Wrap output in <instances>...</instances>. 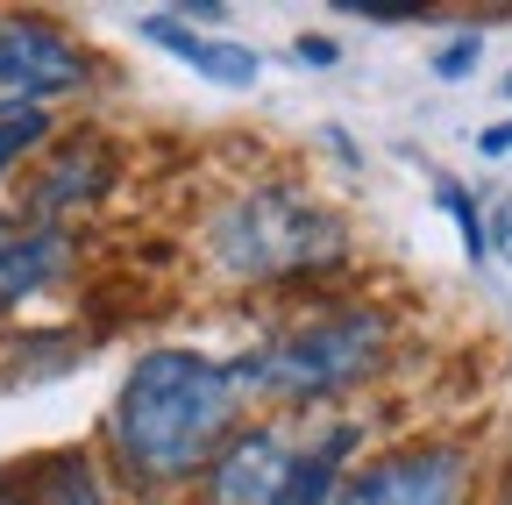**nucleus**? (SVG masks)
<instances>
[{"label":"nucleus","instance_id":"nucleus-1","mask_svg":"<svg viewBox=\"0 0 512 505\" xmlns=\"http://www.w3.org/2000/svg\"><path fill=\"white\" fill-rule=\"evenodd\" d=\"M235 420H242L235 363H221L207 349H185V342H164V349H143L128 363L114 413H107V441L136 484L171 491V484L207 477V463L235 434Z\"/></svg>","mask_w":512,"mask_h":505},{"label":"nucleus","instance_id":"nucleus-11","mask_svg":"<svg viewBox=\"0 0 512 505\" xmlns=\"http://www.w3.org/2000/svg\"><path fill=\"white\" fill-rule=\"evenodd\" d=\"M72 264V242L57 228H29V235H0V306H22L36 292H50Z\"/></svg>","mask_w":512,"mask_h":505},{"label":"nucleus","instance_id":"nucleus-18","mask_svg":"<svg viewBox=\"0 0 512 505\" xmlns=\"http://www.w3.org/2000/svg\"><path fill=\"white\" fill-rule=\"evenodd\" d=\"M484 228H491V249H498L505 264H512V200H505L498 214H484Z\"/></svg>","mask_w":512,"mask_h":505},{"label":"nucleus","instance_id":"nucleus-12","mask_svg":"<svg viewBox=\"0 0 512 505\" xmlns=\"http://www.w3.org/2000/svg\"><path fill=\"white\" fill-rule=\"evenodd\" d=\"M57 136V121H50V107H22V114H0V178H8L29 150H43Z\"/></svg>","mask_w":512,"mask_h":505},{"label":"nucleus","instance_id":"nucleus-14","mask_svg":"<svg viewBox=\"0 0 512 505\" xmlns=\"http://www.w3.org/2000/svg\"><path fill=\"white\" fill-rule=\"evenodd\" d=\"M477 57H484V36H477V29L448 36V43L434 50V79H448V86H456V79H470V72H477Z\"/></svg>","mask_w":512,"mask_h":505},{"label":"nucleus","instance_id":"nucleus-6","mask_svg":"<svg viewBox=\"0 0 512 505\" xmlns=\"http://www.w3.org/2000/svg\"><path fill=\"white\" fill-rule=\"evenodd\" d=\"M292 456H299V441L285 427H235L214 449L200 491H207V505H271L285 470H292Z\"/></svg>","mask_w":512,"mask_h":505},{"label":"nucleus","instance_id":"nucleus-16","mask_svg":"<svg viewBox=\"0 0 512 505\" xmlns=\"http://www.w3.org/2000/svg\"><path fill=\"white\" fill-rule=\"evenodd\" d=\"M171 22H185V29H221L228 22V0H178V8H171Z\"/></svg>","mask_w":512,"mask_h":505},{"label":"nucleus","instance_id":"nucleus-8","mask_svg":"<svg viewBox=\"0 0 512 505\" xmlns=\"http://www.w3.org/2000/svg\"><path fill=\"white\" fill-rule=\"evenodd\" d=\"M363 449V427L356 420H342V427H328L313 441V449H299L292 456V470H285V484H278V498L271 505H328L335 491H342V477H349V456Z\"/></svg>","mask_w":512,"mask_h":505},{"label":"nucleus","instance_id":"nucleus-19","mask_svg":"<svg viewBox=\"0 0 512 505\" xmlns=\"http://www.w3.org/2000/svg\"><path fill=\"white\" fill-rule=\"evenodd\" d=\"M477 157H512V121H498V129L477 136Z\"/></svg>","mask_w":512,"mask_h":505},{"label":"nucleus","instance_id":"nucleus-3","mask_svg":"<svg viewBox=\"0 0 512 505\" xmlns=\"http://www.w3.org/2000/svg\"><path fill=\"white\" fill-rule=\"evenodd\" d=\"M392 342H399L392 313L377 299H349V306H328L313 321H299L271 349L235 356V385L271 399V406H320V399L356 392L363 377H377L392 363Z\"/></svg>","mask_w":512,"mask_h":505},{"label":"nucleus","instance_id":"nucleus-7","mask_svg":"<svg viewBox=\"0 0 512 505\" xmlns=\"http://www.w3.org/2000/svg\"><path fill=\"white\" fill-rule=\"evenodd\" d=\"M143 36H150L157 50H171L178 65H192L200 79L235 86V93H249V86H256V72H264V57H256L249 43H228V36H207V29H185V22H171V15H150V22H143Z\"/></svg>","mask_w":512,"mask_h":505},{"label":"nucleus","instance_id":"nucleus-15","mask_svg":"<svg viewBox=\"0 0 512 505\" xmlns=\"http://www.w3.org/2000/svg\"><path fill=\"white\" fill-rule=\"evenodd\" d=\"M342 15L356 22H377V29H392V22H427V0H335Z\"/></svg>","mask_w":512,"mask_h":505},{"label":"nucleus","instance_id":"nucleus-10","mask_svg":"<svg viewBox=\"0 0 512 505\" xmlns=\"http://www.w3.org/2000/svg\"><path fill=\"white\" fill-rule=\"evenodd\" d=\"M107 178H114V157H107L100 143H79L57 171H43V178L29 185V214H43V221H72V214H86V207L107 193Z\"/></svg>","mask_w":512,"mask_h":505},{"label":"nucleus","instance_id":"nucleus-4","mask_svg":"<svg viewBox=\"0 0 512 505\" xmlns=\"http://www.w3.org/2000/svg\"><path fill=\"white\" fill-rule=\"evenodd\" d=\"M470 484H477L470 441L420 434V441L370 456L363 470H349L328 505H470Z\"/></svg>","mask_w":512,"mask_h":505},{"label":"nucleus","instance_id":"nucleus-9","mask_svg":"<svg viewBox=\"0 0 512 505\" xmlns=\"http://www.w3.org/2000/svg\"><path fill=\"white\" fill-rule=\"evenodd\" d=\"M8 505H107V484L86 449L36 456L22 477H8Z\"/></svg>","mask_w":512,"mask_h":505},{"label":"nucleus","instance_id":"nucleus-20","mask_svg":"<svg viewBox=\"0 0 512 505\" xmlns=\"http://www.w3.org/2000/svg\"><path fill=\"white\" fill-rule=\"evenodd\" d=\"M505 93H512V79H505Z\"/></svg>","mask_w":512,"mask_h":505},{"label":"nucleus","instance_id":"nucleus-13","mask_svg":"<svg viewBox=\"0 0 512 505\" xmlns=\"http://www.w3.org/2000/svg\"><path fill=\"white\" fill-rule=\"evenodd\" d=\"M434 200H441V214H448V221L463 228V257H470V264H484V257H491V228H484V207L470 200V185L441 178V185H434Z\"/></svg>","mask_w":512,"mask_h":505},{"label":"nucleus","instance_id":"nucleus-2","mask_svg":"<svg viewBox=\"0 0 512 505\" xmlns=\"http://www.w3.org/2000/svg\"><path fill=\"white\" fill-rule=\"evenodd\" d=\"M200 242L228 285H292L349 257V221L292 178H256L207 214Z\"/></svg>","mask_w":512,"mask_h":505},{"label":"nucleus","instance_id":"nucleus-5","mask_svg":"<svg viewBox=\"0 0 512 505\" xmlns=\"http://www.w3.org/2000/svg\"><path fill=\"white\" fill-rule=\"evenodd\" d=\"M93 79V57L79 36H64L43 15H0V114L72 100Z\"/></svg>","mask_w":512,"mask_h":505},{"label":"nucleus","instance_id":"nucleus-17","mask_svg":"<svg viewBox=\"0 0 512 505\" xmlns=\"http://www.w3.org/2000/svg\"><path fill=\"white\" fill-rule=\"evenodd\" d=\"M292 57H299V65H306V72H328V65H335V57H342V43L313 29V36H299V43H292Z\"/></svg>","mask_w":512,"mask_h":505}]
</instances>
